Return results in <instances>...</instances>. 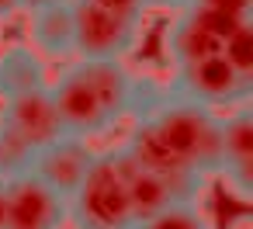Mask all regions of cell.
Listing matches in <instances>:
<instances>
[{
  "label": "cell",
  "mask_w": 253,
  "mask_h": 229,
  "mask_svg": "<svg viewBox=\"0 0 253 229\" xmlns=\"http://www.w3.org/2000/svg\"><path fill=\"white\" fill-rule=\"evenodd\" d=\"M66 132L94 139L111 132L139 101V80L122 59H77L49 87Z\"/></svg>",
  "instance_id": "cell-1"
},
{
  "label": "cell",
  "mask_w": 253,
  "mask_h": 229,
  "mask_svg": "<svg viewBox=\"0 0 253 229\" xmlns=\"http://www.w3.org/2000/svg\"><path fill=\"white\" fill-rule=\"evenodd\" d=\"M160 142L180 156L191 170L211 177L218 170V146H222V115L208 104L187 97H163L149 115H142Z\"/></svg>",
  "instance_id": "cell-2"
},
{
  "label": "cell",
  "mask_w": 253,
  "mask_h": 229,
  "mask_svg": "<svg viewBox=\"0 0 253 229\" xmlns=\"http://www.w3.org/2000/svg\"><path fill=\"white\" fill-rule=\"evenodd\" d=\"M66 215L73 229H132L135 212L125 181L122 149L97 153L77 191L66 198Z\"/></svg>",
  "instance_id": "cell-3"
},
{
  "label": "cell",
  "mask_w": 253,
  "mask_h": 229,
  "mask_svg": "<svg viewBox=\"0 0 253 229\" xmlns=\"http://www.w3.org/2000/svg\"><path fill=\"white\" fill-rule=\"evenodd\" d=\"M170 94L198 101V104H208V108H232L239 101H250L253 77L239 73L222 52H211V56L194 59V63L173 66Z\"/></svg>",
  "instance_id": "cell-4"
},
{
  "label": "cell",
  "mask_w": 253,
  "mask_h": 229,
  "mask_svg": "<svg viewBox=\"0 0 253 229\" xmlns=\"http://www.w3.org/2000/svg\"><path fill=\"white\" fill-rule=\"evenodd\" d=\"M142 39V18H122L115 11L73 0V46L77 59H125Z\"/></svg>",
  "instance_id": "cell-5"
},
{
  "label": "cell",
  "mask_w": 253,
  "mask_h": 229,
  "mask_svg": "<svg viewBox=\"0 0 253 229\" xmlns=\"http://www.w3.org/2000/svg\"><path fill=\"white\" fill-rule=\"evenodd\" d=\"M122 149H125V156H128L135 167H142L146 174H153L156 181H163V184L173 191L177 201H198V198L205 194V181H208V177L198 174V170H191L180 156H173V153L160 142V136L149 129L146 118L135 122V129L128 132V139L122 142Z\"/></svg>",
  "instance_id": "cell-6"
},
{
  "label": "cell",
  "mask_w": 253,
  "mask_h": 229,
  "mask_svg": "<svg viewBox=\"0 0 253 229\" xmlns=\"http://www.w3.org/2000/svg\"><path fill=\"white\" fill-rule=\"evenodd\" d=\"M66 198L35 174L4 184V229H66Z\"/></svg>",
  "instance_id": "cell-7"
},
{
  "label": "cell",
  "mask_w": 253,
  "mask_h": 229,
  "mask_svg": "<svg viewBox=\"0 0 253 229\" xmlns=\"http://www.w3.org/2000/svg\"><path fill=\"white\" fill-rule=\"evenodd\" d=\"M239 201L253 198V111L250 101L232 104L222 115V146H218V170H215Z\"/></svg>",
  "instance_id": "cell-8"
},
{
  "label": "cell",
  "mask_w": 253,
  "mask_h": 229,
  "mask_svg": "<svg viewBox=\"0 0 253 229\" xmlns=\"http://www.w3.org/2000/svg\"><path fill=\"white\" fill-rule=\"evenodd\" d=\"M97 149L90 146V139L84 136H73V132H63L56 136L52 142L39 146L35 149V160H32V174L49 184L56 194L70 198L77 191V184L84 181V174L90 170Z\"/></svg>",
  "instance_id": "cell-9"
},
{
  "label": "cell",
  "mask_w": 253,
  "mask_h": 229,
  "mask_svg": "<svg viewBox=\"0 0 253 229\" xmlns=\"http://www.w3.org/2000/svg\"><path fill=\"white\" fill-rule=\"evenodd\" d=\"M0 122H7L32 149L52 142L56 136H63V122H59V111H56V101L49 94V87H39V91H25L11 101H4L0 108Z\"/></svg>",
  "instance_id": "cell-10"
},
{
  "label": "cell",
  "mask_w": 253,
  "mask_h": 229,
  "mask_svg": "<svg viewBox=\"0 0 253 229\" xmlns=\"http://www.w3.org/2000/svg\"><path fill=\"white\" fill-rule=\"evenodd\" d=\"M28 39L42 59H73V0L28 7Z\"/></svg>",
  "instance_id": "cell-11"
},
{
  "label": "cell",
  "mask_w": 253,
  "mask_h": 229,
  "mask_svg": "<svg viewBox=\"0 0 253 229\" xmlns=\"http://www.w3.org/2000/svg\"><path fill=\"white\" fill-rule=\"evenodd\" d=\"M39 87H49V70L28 42H11L0 49V101H11Z\"/></svg>",
  "instance_id": "cell-12"
},
{
  "label": "cell",
  "mask_w": 253,
  "mask_h": 229,
  "mask_svg": "<svg viewBox=\"0 0 253 229\" xmlns=\"http://www.w3.org/2000/svg\"><path fill=\"white\" fill-rule=\"evenodd\" d=\"M163 49H167V56H170L173 66H184V63H194V59H201V56L218 52L222 42H218V39H215V35H211L187 7H180L177 18L167 25Z\"/></svg>",
  "instance_id": "cell-13"
},
{
  "label": "cell",
  "mask_w": 253,
  "mask_h": 229,
  "mask_svg": "<svg viewBox=\"0 0 253 229\" xmlns=\"http://www.w3.org/2000/svg\"><path fill=\"white\" fill-rule=\"evenodd\" d=\"M132 229H215V219L198 201H173V205L139 219Z\"/></svg>",
  "instance_id": "cell-14"
},
{
  "label": "cell",
  "mask_w": 253,
  "mask_h": 229,
  "mask_svg": "<svg viewBox=\"0 0 253 229\" xmlns=\"http://www.w3.org/2000/svg\"><path fill=\"white\" fill-rule=\"evenodd\" d=\"M32 160H35V149L7 122H0V184L32 174Z\"/></svg>",
  "instance_id": "cell-15"
},
{
  "label": "cell",
  "mask_w": 253,
  "mask_h": 229,
  "mask_svg": "<svg viewBox=\"0 0 253 229\" xmlns=\"http://www.w3.org/2000/svg\"><path fill=\"white\" fill-rule=\"evenodd\" d=\"M239 73H246V77H253V28H250V21H243L225 42H222V49H218Z\"/></svg>",
  "instance_id": "cell-16"
},
{
  "label": "cell",
  "mask_w": 253,
  "mask_h": 229,
  "mask_svg": "<svg viewBox=\"0 0 253 229\" xmlns=\"http://www.w3.org/2000/svg\"><path fill=\"white\" fill-rule=\"evenodd\" d=\"M191 4H201V7L232 14V18H250V11H253V0H191Z\"/></svg>",
  "instance_id": "cell-17"
},
{
  "label": "cell",
  "mask_w": 253,
  "mask_h": 229,
  "mask_svg": "<svg viewBox=\"0 0 253 229\" xmlns=\"http://www.w3.org/2000/svg\"><path fill=\"white\" fill-rule=\"evenodd\" d=\"M84 4H94V7L115 11V14H122V18H142V14H146L142 0H84Z\"/></svg>",
  "instance_id": "cell-18"
},
{
  "label": "cell",
  "mask_w": 253,
  "mask_h": 229,
  "mask_svg": "<svg viewBox=\"0 0 253 229\" xmlns=\"http://www.w3.org/2000/svg\"><path fill=\"white\" fill-rule=\"evenodd\" d=\"M184 4H191V0H142V7H156V11H180Z\"/></svg>",
  "instance_id": "cell-19"
},
{
  "label": "cell",
  "mask_w": 253,
  "mask_h": 229,
  "mask_svg": "<svg viewBox=\"0 0 253 229\" xmlns=\"http://www.w3.org/2000/svg\"><path fill=\"white\" fill-rule=\"evenodd\" d=\"M21 11V0H0V21H11Z\"/></svg>",
  "instance_id": "cell-20"
},
{
  "label": "cell",
  "mask_w": 253,
  "mask_h": 229,
  "mask_svg": "<svg viewBox=\"0 0 253 229\" xmlns=\"http://www.w3.org/2000/svg\"><path fill=\"white\" fill-rule=\"evenodd\" d=\"M42 4H59V0H21V11H28V7H42Z\"/></svg>",
  "instance_id": "cell-21"
},
{
  "label": "cell",
  "mask_w": 253,
  "mask_h": 229,
  "mask_svg": "<svg viewBox=\"0 0 253 229\" xmlns=\"http://www.w3.org/2000/svg\"><path fill=\"white\" fill-rule=\"evenodd\" d=\"M0 229H4V184H0Z\"/></svg>",
  "instance_id": "cell-22"
}]
</instances>
